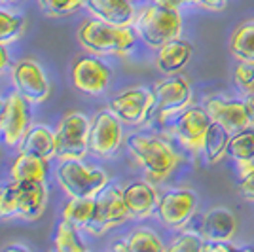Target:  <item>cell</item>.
<instances>
[{
    "mask_svg": "<svg viewBox=\"0 0 254 252\" xmlns=\"http://www.w3.org/2000/svg\"><path fill=\"white\" fill-rule=\"evenodd\" d=\"M243 103H245L247 116H249V122H251V126H254V91L247 93V97L243 99Z\"/></svg>",
    "mask_w": 254,
    "mask_h": 252,
    "instance_id": "38",
    "label": "cell"
},
{
    "mask_svg": "<svg viewBox=\"0 0 254 252\" xmlns=\"http://www.w3.org/2000/svg\"><path fill=\"white\" fill-rule=\"evenodd\" d=\"M124 142V124L110 110H101L91 120L89 152L97 158H112Z\"/></svg>",
    "mask_w": 254,
    "mask_h": 252,
    "instance_id": "11",
    "label": "cell"
},
{
    "mask_svg": "<svg viewBox=\"0 0 254 252\" xmlns=\"http://www.w3.org/2000/svg\"><path fill=\"white\" fill-rule=\"evenodd\" d=\"M95 212V197H70V201L64 203L61 216L63 220L74 224L76 228L85 231Z\"/></svg>",
    "mask_w": 254,
    "mask_h": 252,
    "instance_id": "24",
    "label": "cell"
},
{
    "mask_svg": "<svg viewBox=\"0 0 254 252\" xmlns=\"http://www.w3.org/2000/svg\"><path fill=\"white\" fill-rule=\"evenodd\" d=\"M85 6L95 19L116 27H133L137 17L133 0H85Z\"/></svg>",
    "mask_w": 254,
    "mask_h": 252,
    "instance_id": "18",
    "label": "cell"
},
{
    "mask_svg": "<svg viewBox=\"0 0 254 252\" xmlns=\"http://www.w3.org/2000/svg\"><path fill=\"white\" fill-rule=\"evenodd\" d=\"M137 36L148 48L158 50L163 44L177 40L182 34V15L179 10L161 8L158 4H148L137 11L133 21Z\"/></svg>",
    "mask_w": 254,
    "mask_h": 252,
    "instance_id": "3",
    "label": "cell"
},
{
    "mask_svg": "<svg viewBox=\"0 0 254 252\" xmlns=\"http://www.w3.org/2000/svg\"><path fill=\"white\" fill-rule=\"evenodd\" d=\"M21 152H31L44 159L55 158V133L46 126H31L19 144Z\"/></svg>",
    "mask_w": 254,
    "mask_h": 252,
    "instance_id": "22",
    "label": "cell"
},
{
    "mask_svg": "<svg viewBox=\"0 0 254 252\" xmlns=\"http://www.w3.org/2000/svg\"><path fill=\"white\" fill-rule=\"evenodd\" d=\"M154 108V93L148 87H129L112 97L108 110L124 126H142L150 120Z\"/></svg>",
    "mask_w": 254,
    "mask_h": 252,
    "instance_id": "9",
    "label": "cell"
},
{
    "mask_svg": "<svg viewBox=\"0 0 254 252\" xmlns=\"http://www.w3.org/2000/svg\"><path fill=\"white\" fill-rule=\"evenodd\" d=\"M127 150L135 158L138 167L142 169L146 179L154 184L165 182L180 163V156L175 152V148L156 135H131L127 138Z\"/></svg>",
    "mask_w": 254,
    "mask_h": 252,
    "instance_id": "1",
    "label": "cell"
},
{
    "mask_svg": "<svg viewBox=\"0 0 254 252\" xmlns=\"http://www.w3.org/2000/svg\"><path fill=\"white\" fill-rule=\"evenodd\" d=\"M191 55H193V46L186 40L177 38V40H171L158 48L156 66L159 72H163L165 76H173V74H179L190 63Z\"/></svg>",
    "mask_w": 254,
    "mask_h": 252,
    "instance_id": "20",
    "label": "cell"
},
{
    "mask_svg": "<svg viewBox=\"0 0 254 252\" xmlns=\"http://www.w3.org/2000/svg\"><path fill=\"white\" fill-rule=\"evenodd\" d=\"M230 140H232V133L224 126L211 122L209 131L205 135V144H203V156L209 165H216L220 163L226 156H228V148H230Z\"/></svg>",
    "mask_w": 254,
    "mask_h": 252,
    "instance_id": "23",
    "label": "cell"
},
{
    "mask_svg": "<svg viewBox=\"0 0 254 252\" xmlns=\"http://www.w3.org/2000/svg\"><path fill=\"white\" fill-rule=\"evenodd\" d=\"M122 189H124V199L131 212V218L144 220L158 210L159 193L152 180H135Z\"/></svg>",
    "mask_w": 254,
    "mask_h": 252,
    "instance_id": "15",
    "label": "cell"
},
{
    "mask_svg": "<svg viewBox=\"0 0 254 252\" xmlns=\"http://www.w3.org/2000/svg\"><path fill=\"white\" fill-rule=\"evenodd\" d=\"M124 241H126L127 251H131V252L165 251V245L161 243L159 235L154 230H150V228H137V230H133Z\"/></svg>",
    "mask_w": 254,
    "mask_h": 252,
    "instance_id": "28",
    "label": "cell"
},
{
    "mask_svg": "<svg viewBox=\"0 0 254 252\" xmlns=\"http://www.w3.org/2000/svg\"><path fill=\"white\" fill-rule=\"evenodd\" d=\"M203 251H237V247L232 245L230 241H205Z\"/></svg>",
    "mask_w": 254,
    "mask_h": 252,
    "instance_id": "36",
    "label": "cell"
},
{
    "mask_svg": "<svg viewBox=\"0 0 254 252\" xmlns=\"http://www.w3.org/2000/svg\"><path fill=\"white\" fill-rule=\"evenodd\" d=\"M2 110H4V99L0 97V122H2Z\"/></svg>",
    "mask_w": 254,
    "mask_h": 252,
    "instance_id": "41",
    "label": "cell"
},
{
    "mask_svg": "<svg viewBox=\"0 0 254 252\" xmlns=\"http://www.w3.org/2000/svg\"><path fill=\"white\" fill-rule=\"evenodd\" d=\"M152 93H154V108H152L150 120L158 126H163L173 116L184 112L190 106L191 97H193L190 82L179 74H173L165 80L156 82L152 87Z\"/></svg>",
    "mask_w": 254,
    "mask_h": 252,
    "instance_id": "5",
    "label": "cell"
},
{
    "mask_svg": "<svg viewBox=\"0 0 254 252\" xmlns=\"http://www.w3.org/2000/svg\"><path fill=\"white\" fill-rule=\"evenodd\" d=\"M25 31V17L8 10H0V44L10 46Z\"/></svg>",
    "mask_w": 254,
    "mask_h": 252,
    "instance_id": "29",
    "label": "cell"
},
{
    "mask_svg": "<svg viewBox=\"0 0 254 252\" xmlns=\"http://www.w3.org/2000/svg\"><path fill=\"white\" fill-rule=\"evenodd\" d=\"M239 191H241L243 199L254 203V171L251 175H247L245 179H239Z\"/></svg>",
    "mask_w": 254,
    "mask_h": 252,
    "instance_id": "34",
    "label": "cell"
},
{
    "mask_svg": "<svg viewBox=\"0 0 254 252\" xmlns=\"http://www.w3.org/2000/svg\"><path fill=\"white\" fill-rule=\"evenodd\" d=\"M50 171L48 159L40 158L31 152H19V156L13 159L10 169V175L13 180H38L46 182Z\"/></svg>",
    "mask_w": 254,
    "mask_h": 252,
    "instance_id": "21",
    "label": "cell"
},
{
    "mask_svg": "<svg viewBox=\"0 0 254 252\" xmlns=\"http://www.w3.org/2000/svg\"><path fill=\"white\" fill-rule=\"evenodd\" d=\"M0 2H4V4H11V2H17V0H0Z\"/></svg>",
    "mask_w": 254,
    "mask_h": 252,
    "instance_id": "42",
    "label": "cell"
},
{
    "mask_svg": "<svg viewBox=\"0 0 254 252\" xmlns=\"http://www.w3.org/2000/svg\"><path fill=\"white\" fill-rule=\"evenodd\" d=\"M29 101L21 97L15 89L4 99L2 122H0V137L6 146L17 148L31 127V108Z\"/></svg>",
    "mask_w": 254,
    "mask_h": 252,
    "instance_id": "10",
    "label": "cell"
},
{
    "mask_svg": "<svg viewBox=\"0 0 254 252\" xmlns=\"http://www.w3.org/2000/svg\"><path fill=\"white\" fill-rule=\"evenodd\" d=\"M89 127L91 122L82 112H68L53 129L55 133V158L84 159L89 152Z\"/></svg>",
    "mask_w": 254,
    "mask_h": 252,
    "instance_id": "6",
    "label": "cell"
},
{
    "mask_svg": "<svg viewBox=\"0 0 254 252\" xmlns=\"http://www.w3.org/2000/svg\"><path fill=\"white\" fill-rule=\"evenodd\" d=\"M70 80L78 91L97 97L110 84V66L99 55H82L70 68Z\"/></svg>",
    "mask_w": 254,
    "mask_h": 252,
    "instance_id": "14",
    "label": "cell"
},
{
    "mask_svg": "<svg viewBox=\"0 0 254 252\" xmlns=\"http://www.w3.org/2000/svg\"><path fill=\"white\" fill-rule=\"evenodd\" d=\"M205 110L209 112L212 122L224 126L232 135L233 133H239V131H243V129L251 126L243 101L212 97V99H209L205 103Z\"/></svg>",
    "mask_w": 254,
    "mask_h": 252,
    "instance_id": "17",
    "label": "cell"
},
{
    "mask_svg": "<svg viewBox=\"0 0 254 252\" xmlns=\"http://www.w3.org/2000/svg\"><path fill=\"white\" fill-rule=\"evenodd\" d=\"M15 184H17V218L27 222L38 220L48 205L46 182L15 180Z\"/></svg>",
    "mask_w": 254,
    "mask_h": 252,
    "instance_id": "16",
    "label": "cell"
},
{
    "mask_svg": "<svg viewBox=\"0 0 254 252\" xmlns=\"http://www.w3.org/2000/svg\"><path fill=\"white\" fill-rule=\"evenodd\" d=\"M197 209V195L193 189L177 188L165 191L159 197L158 218L171 230H182L193 218Z\"/></svg>",
    "mask_w": 254,
    "mask_h": 252,
    "instance_id": "12",
    "label": "cell"
},
{
    "mask_svg": "<svg viewBox=\"0 0 254 252\" xmlns=\"http://www.w3.org/2000/svg\"><path fill=\"white\" fill-rule=\"evenodd\" d=\"M205 247V239L201 237V233H191L186 231L179 235L175 241L169 245L171 252H199Z\"/></svg>",
    "mask_w": 254,
    "mask_h": 252,
    "instance_id": "32",
    "label": "cell"
},
{
    "mask_svg": "<svg viewBox=\"0 0 254 252\" xmlns=\"http://www.w3.org/2000/svg\"><path fill=\"white\" fill-rule=\"evenodd\" d=\"M230 52L237 61L254 63V21L243 23L235 29L230 40Z\"/></svg>",
    "mask_w": 254,
    "mask_h": 252,
    "instance_id": "26",
    "label": "cell"
},
{
    "mask_svg": "<svg viewBox=\"0 0 254 252\" xmlns=\"http://www.w3.org/2000/svg\"><path fill=\"white\" fill-rule=\"evenodd\" d=\"M186 4H193V6H199L203 10L209 11H222L226 8V2L228 0H184Z\"/></svg>",
    "mask_w": 254,
    "mask_h": 252,
    "instance_id": "35",
    "label": "cell"
},
{
    "mask_svg": "<svg viewBox=\"0 0 254 252\" xmlns=\"http://www.w3.org/2000/svg\"><path fill=\"white\" fill-rule=\"evenodd\" d=\"M152 2L161 6V8H169V10H180V6L186 4L184 0H152Z\"/></svg>",
    "mask_w": 254,
    "mask_h": 252,
    "instance_id": "39",
    "label": "cell"
},
{
    "mask_svg": "<svg viewBox=\"0 0 254 252\" xmlns=\"http://www.w3.org/2000/svg\"><path fill=\"white\" fill-rule=\"evenodd\" d=\"M11 85L31 105H42L52 95V84L44 68L32 59H21L10 68Z\"/></svg>",
    "mask_w": 254,
    "mask_h": 252,
    "instance_id": "8",
    "label": "cell"
},
{
    "mask_svg": "<svg viewBox=\"0 0 254 252\" xmlns=\"http://www.w3.org/2000/svg\"><path fill=\"white\" fill-rule=\"evenodd\" d=\"M237 231L235 214L226 207L207 210L199 226V233L205 241H232Z\"/></svg>",
    "mask_w": 254,
    "mask_h": 252,
    "instance_id": "19",
    "label": "cell"
},
{
    "mask_svg": "<svg viewBox=\"0 0 254 252\" xmlns=\"http://www.w3.org/2000/svg\"><path fill=\"white\" fill-rule=\"evenodd\" d=\"M211 116L201 106H191L180 112L173 124V135L193 156L203 152L205 135L211 126Z\"/></svg>",
    "mask_w": 254,
    "mask_h": 252,
    "instance_id": "13",
    "label": "cell"
},
{
    "mask_svg": "<svg viewBox=\"0 0 254 252\" xmlns=\"http://www.w3.org/2000/svg\"><path fill=\"white\" fill-rule=\"evenodd\" d=\"M10 64H11V61H10V53H8V48L0 44V76L6 72L8 68H10Z\"/></svg>",
    "mask_w": 254,
    "mask_h": 252,
    "instance_id": "37",
    "label": "cell"
},
{
    "mask_svg": "<svg viewBox=\"0 0 254 252\" xmlns=\"http://www.w3.org/2000/svg\"><path fill=\"white\" fill-rule=\"evenodd\" d=\"M129 218H131V212L124 199V189L116 184H108L95 197V212L85 231L89 235L99 237L118 226H124Z\"/></svg>",
    "mask_w": 254,
    "mask_h": 252,
    "instance_id": "7",
    "label": "cell"
},
{
    "mask_svg": "<svg viewBox=\"0 0 254 252\" xmlns=\"http://www.w3.org/2000/svg\"><path fill=\"white\" fill-rule=\"evenodd\" d=\"M228 156L232 158L235 167L245 163H254V126H249L239 133H233Z\"/></svg>",
    "mask_w": 254,
    "mask_h": 252,
    "instance_id": "25",
    "label": "cell"
},
{
    "mask_svg": "<svg viewBox=\"0 0 254 252\" xmlns=\"http://www.w3.org/2000/svg\"><path fill=\"white\" fill-rule=\"evenodd\" d=\"M38 6L44 15L61 19L66 15H72L82 6H85V0H38Z\"/></svg>",
    "mask_w": 254,
    "mask_h": 252,
    "instance_id": "30",
    "label": "cell"
},
{
    "mask_svg": "<svg viewBox=\"0 0 254 252\" xmlns=\"http://www.w3.org/2000/svg\"><path fill=\"white\" fill-rule=\"evenodd\" d=\"M17 218V184L15 180L0 186V220Z\"/></svg>",
    "mask_w": 254,
    "mask_h": 252,
    "instance_id": "31",
    "label": "cell"
},
{
    "mask_svg": "<svg viewBox=\"0 0 254 252\" xmlns=\"http://www.w3.org/2000/svg\"><path fill=\"white\" fill-rule=\"evenodd\" d=\"M78 42L85 52L99 57H126L137 46V32L133 27H116L93 17L78 29Z\"/></svg>",
    "mask_w": 254,
    "mask_h": 252,
    "instance_id": "2",
    "label": "cell"
},
{
    "mask_svg": "<svg viewBox=\"0 0 254 252\" xmlns=\"http://www.w3.org/2000/svg\"><path fill=\"white\" fill-rule=\"evenodd\" d=\"M55 177L68 197H97L110 184L105 169L85 165L82 159H63Z\"/></svg>",
    "mask_w": 254,
    "mask_h": 252,
    "instance_id": "4",
    "label": "cell"
},
{
    "mask_svg": "<svg viewBox=\"0 0 254 252\" xmlns=\"http://www.w3.org/2000/svg\"><path fill=\"white\" fill-rule=\"evenodd\" d=\"M233 80L247 93L254 91V63L239 61L235 70H233Z\"/></svg>",
    "mask_w": 254,
    "mask_h": 252,
    "instance_id": "33",
    "label": "cell"
},
{
    "mask_svg": "<svg viewBox=\"0 0 254 252\" xmlns=\"http://www.w3.org/2000/svg\"><path fill=\"white\" fill-rule=\"evenodd\" d=\"M80 228H76L74 224L66 220H61L57 224L55 230V239H53V247L59 252H84L85 243L80 237Z\"/></svg>",
    "mask_w": 254,
    "mask_h": 252,
    "instance_id": "27",
    "label": "cell"
},
{
    "mask_svg": "<svg viewBox=\"0 0 254 252\" xmlns=\"http://www.w3.org/2000/svg\"><path fill=\"white\" fill-rule=\"evenodd\" d=\"M6 249H8V251H10V249H23V251H29V249H27L25 245H8Z\"/></svg>",
    "mask_w": 254,
    "mask_h": 252,
    "instance_id": "40",
    "label": "cell"
}]
</instances>
